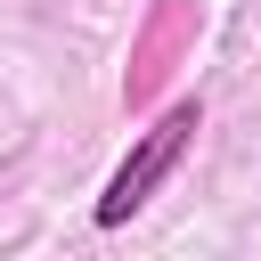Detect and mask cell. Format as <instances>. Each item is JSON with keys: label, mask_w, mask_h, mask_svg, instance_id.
Returning a JSON list of instances; mask_svg holds the SVG:
<instances>
[{"label": "cell", "mask_w": 261, "mask_h": 261, "mask_svg": "<svg viewBox=\"0 0 261 261\" xmlns=\"http://www.w3.org/2000/svg\"><path fill=\"white\" fill-rule=\"evenodd\" d=\"M196 130H204V98H179V106H163L147 130H139V147L114 163V179H106V196L90 204V220L98 228H122L130 212H147V196L179 171V155L196 147Z\"/></svg>", "instance_id": "cell-1"}]
</instances>
